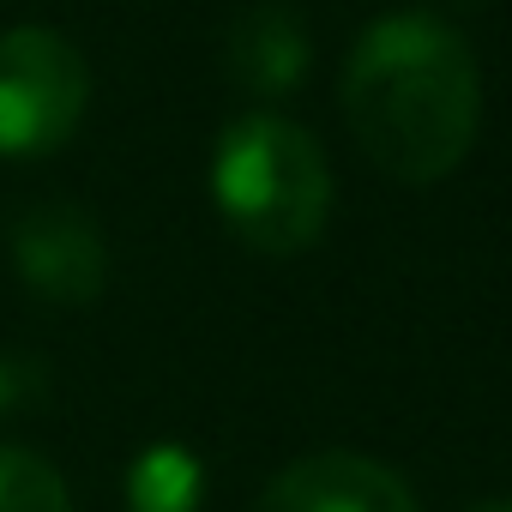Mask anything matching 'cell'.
<instances>
[{"label": "cell", "instance_id": "6da1fadb", "mask_svg": "<svg viewBox=\"0 0 512 512\" xmlns=\"http://www.w3.org/2000/svg\"><path fill=\"white\" fill-rule=\"evenodd\" d=\"M338 103L374 169L428 187L476 145L482 73L470 43L434 13H386L356 37Z\"/></svg>", "mask_w": 512, "mask_h": 512}, {"label": "cell", "instance_id": "7a4b0ae2", "mask_svg": "<svg viewBox=\"0 0 512 512\" xmlns=\"http://www.w3.org/2000/svg\"><path fill=\"white\" fill-rule=\"evenodd\" d=\"M211 199L253 253H302L332 217V169L308 127L290 115H241L211 151Z\"/></svg>", "mask_w": 512, "mask_h": 512}, {"label": "cell", "instance_id": "3957f363", "mask_svg": "<svg viewBox=\"0 0 512 512\" xmlns=\"http://www.w3.org/2000/svg\"><path fill=\"white\" fill-rule=\"evenodd\" d=\"M85 103L91 67L67 37L43 25L0 31V157H49L79 133Z\"/></svg>", "mask_w": 512, "mask_h": 512}, {"label": "cell", "instance_id": "277c9868", "mask_svg": "<svg viewBox=\"0 0 512 512\" xmlns=\"http://www.w3.org/2000/svg\"><path fill=\"white\" fill-rule=\"evenodd\" d=\"M13 260H19V278L43 302H61V308H85L109 278V247L79 205L25 211L13 229Z\"/></svg>", "mask_w": 512, "mask_h": 512}, {"label": "cell", "instance_id": "5b68a950", "mask_svg": "<svg viewBox=\"0 0 512 512\" xmlns=\"http://www.w3.org/2000/svg\"><path fill=\"white\" fill-rule=\"evenodd\" d=\"M260 512H416V494L368 452H308L266 482Z\"/></svg>", "mask_w": 512, "mask_h": 512}, {"label": "cell", "instance_id": "8992f818", "mask_svg": "<svg viewBox=\"0 0 512 512\" xmlns=\"http://www.w3.org/2000/svg\"><path fill=\"white\" fill-rule=\"evenodd\" d=\"M229 73L260 91V97H284L308 79V31L302 13L290 7H253L235 19L229 31Z\"/></svg>", "mask_w": 512, "mask_h": 512}, {"label": "cell", "instance_id": "52a82bcc", "mask_svg": "<svg viewBox=\"0 0 512 512\" xmlns=\"http://www.w3.org/2000/svg\"><path fill=\"white\" fill-rule=\"evenodd\" d=\"M205 494V476H199V458L181 452V446H145L133 476H127V500L133 512H193Z\"/></svg>", "mask_w": 512, "mask_h": 512}, {"label": "cell", "instance_id": "ba28073f", "mask_svg": "<svg viewBox=\"0 0 512 512\" xmlns=\"http://www.w3.org/2000/svg\"><path fill=\"white\" fill-rule=\"evenodd\" d=\"M0 512H73V494L37 452L0 446Z\"/></svg>", "mask_w": 512, "mask_h": 512}, {"label": "cell", "instance_id": "9c48e42d", "mask_svg": "<svg viewBox=\"0 0 512 512\" xmlns=\"http://www.w3.org/2000/svg\"><path fill=\"white\" fill-rule=\"evenodd\" d=\"M37 398V368L25 356H0V416H13Z\"/></svg>", "mask_w": 512, "mask_h": 512}, {"label": "cell", "instance_id": "30bf717a", "mask_svg": "<svg viewBox=\"0 0 512 512\" xmlns=\"http://www.w3.org/2000/svg\"><path fill=\"white\" fill-rule=\"evenodd\" d=\"M464 512H512V494H500V500H470Z\"/></svg>", "mask_w": 512, "mask_h": 512}]
</instances>
